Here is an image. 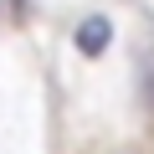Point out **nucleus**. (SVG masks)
Listing matches in <instances>:
<instances>
[{
  "mask_svg": "<svg viewBox=\"0 0 154 154\" xmlns=\"http://www.w3.org/2000/svg\"><path fill=\"white\" fill-rule=\"evenodd\" d=\"M77 51H82V57H103L108 51V41H113V26H108V16H88L82 26H77Z\"/></svg>",
  "mask_w": 154,
  "mask_h": 154,
  "instance_id": "f257e3e1",
  "label": "nucleus"
}]
</instances>
